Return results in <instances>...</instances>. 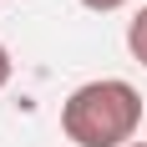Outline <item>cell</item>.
<instances>
[{
	"label": "cell",
	"instance_id": "3957f363",
	"mask_svg": "<svg viewBox=\"0 0 147 147\" xmlns=\"http://www.w3.org/2000/svg\"><path fill=\"white\" fill-rule=\"evenodd\" d=\"M81 5H86V10H96V15H112V10H122L127 0H81Z\"/></svg>",
	"mask_w": 147,
	"mask_h": 147
},
{
	"label": "cell",
	"instance_id": "6da1fadb",
	"mask_svg": "<svg viewBox=\"0 0 147 147\" xmlns=\"http://www.w3.org/2000/svg\"><path fill=\"white\" fill-rule=\"evenodd\" d=\"M142 127V91L122 76L76 86L61 102V132L76 147H132Z\"/></svg>",
	"mask_w": 147,
	"mask_h": 147
},
{
	"label": "cell",
	"instance_id": "7a4b0ae2",
	"mask_svg": "<svg viewBox=\"0 0 147 147\" xmlns=\"http://www.w3.org/2000/svg\"><path fill=\"white\" fill-rule=\"evenodd\" d=\"M127 51H132V61H142V66H147V5L127 20Z\"/></svg>",
	"mask_w": 147,
	"mask_h": 147
},
{
	"label": "cell",
	"instance_id": "5b68a950",
	"mask_svg": "<svg viewBox=\"0 0 147 147\" xmlns=\"http://www.w3.org/2000/svg\"><path fill=\"white\" fill-rule=\"evenodd\" d=\"M132 147H147V142H132Z\"/></svg>",
	"mask_w": 147,
	"mask_h": 147
},
{
	"label": "cell",
	"instance_id": "277c9868",
	"mask_svg": "<svg viewBox=\"0 0 147 147\" xmlns=\"http://www.w3.org/2000/svg\"><path fill=\"white\" fill-rule=\"evenodd\" d=\"M10 86V51H5V46H0V91Z\"/></svg>",
	"mask_w": 147,
	"mask_h": 147
}]
</instances>
